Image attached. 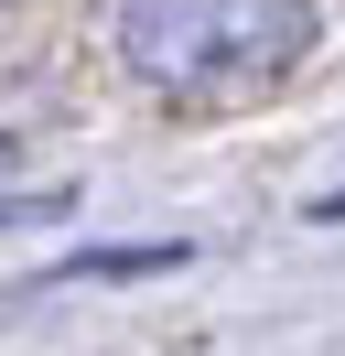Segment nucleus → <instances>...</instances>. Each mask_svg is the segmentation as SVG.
Segmentation results:
<instances>
[{"label": "nucleus", "mask_w": 345, "mask_h": 356, "mask_svg": "<svg viewBox=\"0 0 345 356\" xmlns=\"http://www.w3.org/2000/svg\"><path fill=\"white\" fill-rule=\"evenodd\" d=\"M108 44L151 97H259L313 54V0H108Z\"/></svg>", "instance_id": "obj_1"}, {"label": "nucleus", "mask_w": 345, "mask_h": 356, "mask_svg": "<svg viewBox=\"0 0 345 356\" xmlns=\"http://www.w3.org/2000/svg\"><path fill=\"white\" fill-rule=\"evenodd\" d=\"M323 216H345V195H335V205H323Z\"/></svg>", "instance_id": "obj_2"}]
</instances>
